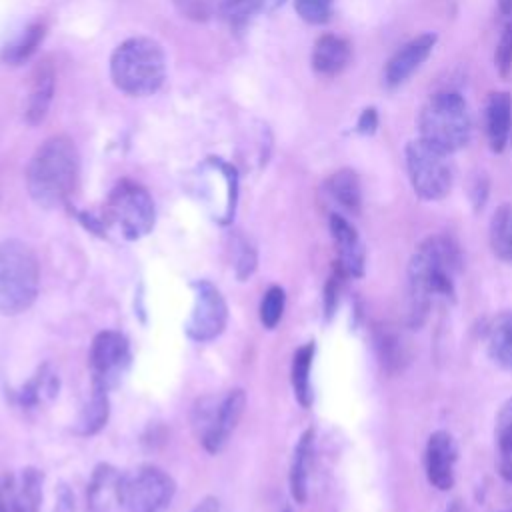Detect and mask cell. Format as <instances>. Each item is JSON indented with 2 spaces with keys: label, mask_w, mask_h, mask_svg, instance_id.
I'll list each match as a JSON object with an SVG mask.
<instances>
[{
  "label": "cell",
  "mask_w": 512,
  "mask_h": 512,
  "mask_svg": "<svg viewBox=\"0 0 512 512\" xmlns=\"http://www.w3.org/2000/svg\"><path fill=\"white\" fill-rule=\"evenodd\" d=\"M462 268L458 242L448 234H430L408 262V324L420 328L436 296L456 298L454 276Z\"/></svg>",
  "instance_id": "obj_1"
},
{
  "label": "cell",
  "mask_w": 512,
  "mask_h": 512,
  "mask_svg": "<svg viewBox=\"0 0 512 512\" xmlns=\"http://www.w3.org/2000/svg\"><path fill=\"white\" fill-rule=\"evenodd\" d=\"M80 158L68 136H50L34 152L26 170L30 198L42 208H58L74 192Z\"/></svg>",
  "instance_id": "obj_2"
},
{
  "label": "cell",
  "mask_w": 512,
  "mask_h": 512,
  "mask_svg": "<svg viewBox=\"0 0 512 512\" xmlns=\"http://www.w3.org/2000/svg\"><path fill=\"white\" fill-rule=\"evenodd\" d=\"M110 78L128 96H150L166 78V56L162 46L146 36L126 38L110 58Z\"/></svg>",
  "instance_id": "obj_3"
},
{
  "label": "cell",
  "mask_w": 512,
  "mask_h": 512,
  "mask_svg": "<svg viewBox=\"0 0 512 512\" xmlns=\"http://www.w3.org/2000/svg\"><path fill=\"white\" fill-rule=\"evenodd\" d=\"M418 138L454 154L472 140V116L462 94L442 90L432 94L418 112Z\"/></svg>",
  "instance_id": "obj_4"
},
{
  "label": "cell",
  "mask_w": 512,
  "mask_h": 512,
  "mask_svg": "<svg viewBox=\"0 0 512 512\" xmlns=\"http://www.w3.org/2000/svg\"><path fill=\"white\" fill-rule=\"evenodd\" d=\"M40 284V268L34 250L18 240L0 242V314L16 316L26 312Z\"/></svg>",
  "instance_id": "obj_5"
},
{
  "label": "cell",
  "mask_w": 512,
  "mask_h": 512,
  "mask_svg": "<svg viewBox=\"0 0 512 512\" xmlns=\"http://www.w3.org/2000/svg\"><path fill=\"white\" fill-rule=\"evenodd\" d=\"M450 154L434 148L422 138H414L404 148V162L414 194L426 202H438L452 190L454 172Z\"/></svg>",
  "instance_id": "obj_6"
},
{
  "label": "cell",
  "mask_w": 512,
  "mask_h": 512,
  "mask_svg": "<svg viewBox=\"0 0 512 512\" xmlns=\"http://www.w3.org/2000/svg\"><path fill=\"white\" fill-rule=\"evenodd\" d=\"M106 218L126 240H138L154 228L156 208L150 192L132 180L118 182L106 200Z\"/></svg>",
  "instance_id": "obj_7"
},
{
  "label": "cell",
  "mask_w": 512,
  "mask_h": 512,
  "mask_svg": "<svg viewBox=\"0 0 512 512\" xmlns=\"http://www.w3.org/2000/svg\"><path fill=\"white\" fill-rule=\"evenodd\" d=\"M176 494V484L158 466H140L124 476L122 512H168Z\"/></svg>",
  "instance_id": "obj_8"
},
{
  "label": "cell",
  "mask_w": 512,
  "mask_h": 512,
  "mask_svg": "<svg viewBox=\"0 0 512 512\" xmlns=\"http://www.w3.org/2000/svg\"><path fill=\"white\" fill-rule=\"evenodd\" d=\"M194 304L184 330L194 342H210L218 338L228 322V306L222 292L208 280L192 284Z\"/></svg>",
  "instance_id": "obj_9"
},
{
  "label": "cell",
  "mask_w": 512,
  "mask_h": 512,
  "mask_svg": "<svg viewBox=\"0 0 512 512\" xmlns=\"http://www.w3.org/2000/svg\"><path fill=\"white\" fill-rule=\"evenodd\" d=\"M92 382L98 388H112L130 362L128 338L116 330H102L94 336L88 354Z\"/></svg>",
  "instance_id": "obj_10"
},
{
  "label": "cell",
  "mask_w": 512,
  "mask_h": 512,
  "mask_svg": "<svg viewBox=\"0 0 512 512\" xmlns=\"http://www.w3.org/2000/svg\"><path fill=\"white\" fill-rule=\"evenodd\" d=\"M438 36L434 32H422L402 44L384 64L382 70V84L388 90L402 86L432 54Z\"/></svg>",
  "instance_id": "obj_11"
},
{
  "label": "cell",
  "mask_w": 512,
  "mask_h": 512,
  "mask_svg": "<svg viewBox=\"0 0 512 512\" xmlns=\"http://www.w3.org/2000/svg\"><path fill=\"white\" fill-rule=\"evenodd\" d=\"M328 226L336 248V268L346 278H362L366 272V248L358 230L338 212L330 214Z\"/></svg>",
  "instance_id": "obj_12"
},
{
  "label": "cell",
  "mask_w": 512,
  "mask_h": 512,
  "mask_svg": "<svg viewBox=\"0 0 512 512\" xmlns=\"http://www.w3.org/2000/svg\"><path fill=\"white\" fill-rule=\"evenodd\" d=\"M456 460H458V446L454 436L448 430L432 432L426 442L424 466H426V478L436 490L446 492L454 486Z\"/></svg>",
  "instance_id": "obj_13"
},
{
  "label": "cell",
  "mask_w": 512,
  "mask_h": 512,
  "mask_svg": "<svg viewBox=\"0 0 512 512\" xmlns=\"http://www.w3.org/2000/svg\"><path fill=\"white\" fill-rule=\"evenodd\" d=\"M42 474L36 468H24L20 474L0 478L2 512H38L42 502Z\"/></svg>",
  "instance_id": "obj_14"
},
{
  "label": "cell",
  "mask_w": 512,
  "mask_h": 512,
  "mask_svg": "<svg viewBox=\"0 0 512 512\" xmlns=\"http://www.w3.org/2000/svg\"><path fill=\"white\" fill-rule=\"evenodd\" d=\"M244 408H246V392L242 388L228 390L224 396H220L214 424H212L208 436L202 440V446L210 454H216L226 446L228 438L232 436V432L236 430V426L244 414Z\"/></svg>",
  "instance_id": "obj_15"
},
{
  "label": "cell",
  "mask_w": 512,
  "mask_h": 512,
  "mask_svg": "<svg viewBox=\"0 0 512 512\" xmlns=\"http://www.w3.org/2000/svg\"><path fill=\"white\" fill-rule=\"evenodd\" d=\"M124 476L110 464H100L88 484V512H122Z\"/></svg>",
  "instance_id": "obj_16"
},
{
  "label": "cell",
  "mask_w": 512,
  "mask_h": 512,
  "mask_svg": "<svg viewBox=\"0 0 512 512\" xmlns=\"http://www.w3.org/2000/svg\"><path fill=\"white\" fill-rule=\"evenodd\" d=\"M486 140L494 154H502L512 134V96L506 90L490 92L484 108Z\"/></svg>",
  "instance_id": "obj_17"
},
{
  "label": "cell",
  "mask_w": 512,
  "mask_h": 512,
  "mask_svg": "<svg viewBox=\"0 0 512 512\" xmlns=\"http://www.w3.org/2000/svg\"><path fill=\"white\" fill-rule=\"evenodd\" d=\"M352 58V46L338 34H322L312 48V68L322 78H334L344 72Z\"/></svg>",
  "instance_id": "obj_18"
},
{
  "label": "cell",
  "mask_w": 512,
  "mask_h": 512,
  "mask_svg": "<svg viewBox=\"0 0 512 512\" xmlns=\"http://www.w3.org/2000/svg\"><path fill=\"white\" fill-rule=\"evenodd\" d=\"M54 86H56L54 68L48 60H44L42 64L36 66V70L32 74V84H30L26 110H24L28 124H40L46 118L50 104H52Z\"/></svg>",
  "instance_id": "obj_19"
},
{
  "label": "cell",
  "mask_w": 512,
  "mask_h": 512,
  "mask_svg": "<svg viewBox=\"0 0 512 512\" xmlns=\"http://www.w3.org/2000/svg\"><path fill=\"white\" fill-rule=\"evenodd\" d=\"M314 456V430L308 428L302 432L294 446L292 462H290V492L298 504H304L308 498V478Z\"/></svg>",
  "instance_id": "obj_20"
},
{
  "label": "cell",
  "mask_w": 512,
  "mask_h": 512,
  "mask_svg": "<svg viewBox=\"0 0 512 512\" xmlns=\"http://www.w3.org/2000/svg\"><path fill=\"white\" fill-rule=\"evenodd\" d=\"M486 348L494 364L512 370V310H504L492 318L486 330Z\"/></svg>",
  "instance_id": "obj_21"
},
{
  "label": "cell",
  "mask_w": 512,
  "mask_h": 512,
  "mask_svg": "<svg viewBox=\"0 0 512 512\" xmlns=\"http://www.w3.org/2000/svg\"><path fill=\"white\" fill-rule=\"evenodd\" d=\"M374 348H376V356H378L382 368L388 374L400 372L404 368V364L408 362V350H406L404 336L394 326H388V324L376 326Z\"/></svg>",
  "instance_id": "obj_22"
},
{
  "label": "cell",
  "mask_w": 512,
  "mask_h": 512,
  "mask_svg": "<svg viewBox=\"0 0 512 512\" xmlns=\"http://www.w3.org/2000/svg\"><path fill=\"white\" fill-rule=\"evenodd\" d=\"M326 194L346 212L358 214L362 208V186L360 178L352 168H340L324 182Z\"/></svg>",
  "instance_id": "obj_23"
},
{
  "label": "cell",
  "mask_w": 512,
  "mask_h": 512,
  "mask_svg": "<svg viewBox=\"0 0 512 512\" xmlns=\"http://www.w3.org/2000/svg\"><path fill=\"white\" fill-rule=\"evenodd\" d=\"M314 352H316L314 342H306V344H302V346L294 352V356H292L290 380H292L294 396H296V400H298V404H300L302 408H310V406H312V400H314L312 380H310Z\"/></svg>",
  "instance_id": "obj_24"
},
{
  "label": "cell",
  "mask_w": 512,
  "mask_h": 512,
  "mask_svg": "<svg viewBox=\"0 0 512 512\" xmlns=\"http://www.w3.org/2000/svg\"><path fill=\"white\" fill-rule=\"evenodd\" d=\"M496 470L512 484V398L506 400L496 416Z\"/></svg>",
  "instance_id": "obj_25"
},
{
  "label": "cell",
  "mask_w": 512,
  "mask_h": 512,
  "mask_svg": "<svg viewBox=\"0 0 512 512\" xmlns=\"http://www.w3.org/2000/svg\"><path fill=\"white\" fill-rule=\"evenodd\" d=\"M488 240L492 254L498 260L512 264V204H500L494 210L490 218Z\"/></svg>",
  "instance_id": "obj_26"
},
{
  "label": "cell",
  "mask_w": 512,
  "mask_h": 512,
  "mask_svg": "<svg viewBox=\"0 0 512 512\" xmlns=\"http://www.w3.org/2000/svg\"><path fill=\"white\" fill-rule=\"evenodd\" d=\"M108 390L94 386L92 396L88 402L82 406L78 422H76V432L82 436H92L98 430L106 426L108 414H110V402H108Z\"/></svg>",
  "instance_id": "obj_27"
},
{
  "label": "cell",
  "mask_w": 512,
  "mask_h": 512,
  "mask_svg": "<svg viewBox=\"0 0 512 512\" xmlns=\"http://www.w3.org/2000/svg\"><path fill=\"white\" fill-rule=\"evenodd\" d=\"M58 394V376L56 372L50 370V366H42L32 380H28L18 398H20V404L22 406H38L42 404L44 400H50Z\"/></svg>",
  "instance_id": "obj_28"
},
{
  "label": "cell",
  "mask_w": 512,
  "mask_h": 512,
  "mask_svg": "<svg viewBox=\"0 0 512 512\" xmlns=\"http://www.w3.org/2000/svg\"><path fill=\"white\" fill-rule=\"evenodd\" d=\"M42 38H44V24H40V22L30 24L14 42H10L4 48V52H2L4 62L10 66H18L22 62H26L36 52Z\"/></svg>",
  "instance_id": "obj_29"
},
{
  "label": "cell",
  "mask_w": 512,
  "mask_h": 512,
  "mask_svg": "<svg viewBox=\"0 0 512 512\" xmlns=\"http://www.w3.org/2000/svg\"><path fill=\"white\" fill-rule=\"evenodd\" d=\"M218 12L230 26L240 28L256 14L266 12V2L264 0H222Z\"/></svg>",
  "instance_id": "obj_30"
},
{
  "label": "cell",
  "mask_w": 512,
  "mask_h": 512,
  "mask_svg": "<svg viewBox=\"0 0 512 512\" xmlns=\"http://www.w3.org/2000/svg\"><path fill=\"white\" fill-rule=\"evenodd\" d=\"M284 306H286V294L280 286H270L262 300H260V322L264 328L272 330L278 326V322L282 320L284 314Z\"/></svg>",
  "instance_id": "obj_31"
},
{
  "label": "cell",
  "mask_w": 512,
  "mask_h": 512,
  "mask_svg": "<svg viewBox=\"0 0 512 512\" xmlns=\"http://www.w3.org/2000/svg\"><path fill=\"white\" fill-rule=\"evenodd\" d=\"M218 402H220V398H216V396H202L196 400V404L192 408V430L200 442L208 436V432L214 424Z\"/></svg>",
  "instance_id": "obj_32"
},
{
  "label": "cell",
  "mask_w": 512,
  "mask_h": 512,
  "mask_svg": "<svg viewBox=\"0 0 512 512\" xmlns=\"http://www.w3.org/2000/svg\"><path fill=\"white\" fill-rule=\"evenodd\" d=\"M298 16L308 24H326L334 12V0H294Z\"/></svg>",
  "instance_id": "obj_33"
},
{
  "label": "cell",
  "mask_w": 512,
  "mask_h": 512,
  "mask_svg": "<svg viewBox=\"0 0 512 512\" xmlns=\"http://www.w3.org/2000/svg\"><path fill=\"white\" fill-rule=\"evenodd\" d=\"M174 8L192 22H206L218 10L222 0H172Z\"/></svg>",
  "instance_id": "obj_34"
},
{
  "label": "cell",
  "mask_w": 512,
  "mask_h": 512,
  "mask_svg": "<svg viewBox=\"0 0 512 512\" xmlns=\"http://www.w3.org/2000/svg\"><path fill=\"white\" fill-rule=\"evenodd\" d=\"M232 246H234V270H236V276H238V280H246L256 270V264H258L256 250L242 236H236Z\"/></svg>",
  "instance_id": "obj_35"
},
{
  "label": "cell",
  "mask_w": 512,
  "mask_h": 512,
  "mask_svg": "<svg viewBox=\"0 0 512 512\" xmlns=\"http://www.w3.org/2000/svg\"><path fill=\"white\" fill-rule=\"evenodd\" d=\"M494 68L500 78H508L512 74V18L504 26L496 50H494Z\"/></svg>",
  "instance_id": "obj_36"
},
{
  "label": "cell",
  "mask_w": 512,
  "mask_h": 512,
  "mask_svg": "<svg viewBox=\"0 0 512 512\" xmlns=\"http://www.w3.org/2000/svg\"><path fill=\"white\" fill-rule=\"evenodd\" d=\"M342 278H346V276L338 268H334V274L328 278V282L324 286V316H326V320H330L336 312Z\"/></svg>",
  "instance_id": "obj_37"
},
{
  "label": "cell",
  "mask_w": 512,
  "mask_h": 512,
  "mask_svg": "<svg viewBox=\"0 0 512 512\" xmlns=\"http://www.w3.org/2000/svg\"><path fill=\"white\" fill-rule=\"evenodd\" d=\"M488 194H490V180L486 178V174H478L470 186V202L476 212H480L484 208Z\"/></svg>",
  "instance_id": "obj_38"
},
{
  "label": "cell",
  "mask_w": 512,
  "mask_h": 512,
  "mask_svg": "<svg viewBox=\"0 0 512 512\" xmlns=\"http://www.w3.org/2000/svg\"><path fill=\"white\" fill-rule=\"evenodd\" d=\"M378 124H380L378 110L374 106H368L360 112V116L356 120V132L362 136H372V134H376Z\"/></svg>",
  "instance_id": "obj_39"
},
{
  "label": "cell",
  "mask_w": 512,
  "mask_h": 512,
  "mask_svg": "<svg viewBox=\"0 0 512 512\" xmlns=\"http://www.w3.org/2000/svg\"><path fill=\"white\" fill-rule=\"evenodd\" d=\"M54 512H74V494L70 492V488L66 484H62L58 488Z\"/></svg>",
  "instance_id": "obj_40"
},
{
  "label": "cell",
  "mask_w": 512,
  "mask_h": 512,
  "mask_svg": "<svg viewBox=\"0 0 512 512\" xmlns=\"http://www.w3.org/2000/svg\"><path fill=\"white\" fill-rule=\"evenodd\" d=\"M192 512H220V506H218V500L212 498V496H206L202 498L196 508Z\"/></svg>",
  "instance_id": "obj_41"
},
{
  "label": "cell",
  "mask_w": 512,
  "mask_h": 512,
  "mask_svg": "<svg viewBox=\"0 0 512 512\" xmlns=\"http://www.w3.org/2000/svg\"><path fill=\"white\" fill-rule=\"evenodd\" d=\"M498 8L504 16H512V0H498Z\"/></svg>",
  "instance_id": "obj_42"
},
{
  "label": "cell",
  "mask_w": 512,
  "mask_h": 512,
  "mask_svg": "<svg viewBox=\"0 0 512 512\" xmlns=\"http://www.w3.org/2000/svg\"><path fill=\"white\" fill-rule=\"evenodd\" d=\"M446 512H464L462 502H460V500H452V502L446 506Z\"/></svg>",
  "instance_id": "obj_43"
},
{
  "label": "cell",
  "mask_w": 512,
  "mask_h": 512,
  "mask_svg": "<svg viewBox=\"0 0 512 512\" xmlns=\"http://www.w3.org/2000/svg\"><path fill=\"white\" fill-rule=\"evenodd\" d=\"M266 2V12H272V10H276L278 6H282L286 0H264Z\"/></svg>",
  "instance_id": "obj_44"
},
{
  "label": "cell",
  "mask_w": 512,
  "mask_h": 512,
  "mask_svg": "<svg viewBox=\"0 0 512 512\" xmlns=\"http://www.w3.org/2000/svg\"><path fill=\"white\" fill-rule=\"evenodd\" d=\"M282 512H292V508H290V506H284V508H282Z\"/></svg>",
  "instance_id": "obj_45"
},
{
  "label": "cell",
  "mask_w": 512,
  "mask_h": 512,
  "mask_svg": "<svg viewBox=\"0 0 512 512\" xmlns=\"http://www.w3.org/2000/svg\"><path fill=\"white\" fill-rule=\"evenodd\" d=\"M0 512H2V498H0Z\"/></svg>",
  "instance_id": "obj_46"
}]
</instances>
